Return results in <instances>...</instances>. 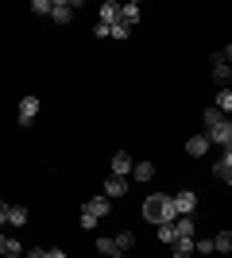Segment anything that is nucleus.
<instances>
[{"label":"nucleus","mask_w":232,"mask_h":258,"mask_svg":"<svg viewBox=\"0 0 232 258\" xmlns=\"http://www.w3.org/2000/svg\"><path fill=\"white\" fill-rule=\"evenodd\" d=\"M112 243H116V247H120V250H124V254H128V250H132V247H135V235H132V231H120V235L112 239Z\"/></svg>","instance_id":"obj_22"},{"label":"nucleus","mask_w":232,"mask_h":258,"mask_svg":"<svg viewBox=\"0 0 232 258\" xmlns=\"http://www.w3.org/2000/svg\"><path fill=\"white\" fill-rule=\"evenodd\" d=\"M116 16H120V4H116V0H105V4H101V20L97 23H116Z\"/></svg>","instance_id":"obj_13"},{"label":"nucleus","mask_w":232,"mask_h":258,"mask_svg":"<svg viewBox=\"0 0 232 258\" xmlns=\"http://www.w3.org/2000/svg\"><path fill=\"white\" fill-rule=\"evenodd\" d=\"M23 258H47V250H43V247H35V250H23Z\"/></svg>","instance_id":"obj_27"},{"label":"nucleus","mask_w":232,"mask_h":258,"mask_svg":"<svg viewBox=\"0 0 232 258\" xmlns=\"http://www.w3.org/2000/svg\"><path fill=\"white\" fill-rule=\"evenodd\" d=\"M170 205H174V216H194V208H198V197H194V189H182V193L170 197Z\"/></svg>","instance_id":"obj_3"},{"label":"nucleus","mask_w":232,"mask_h":258,"mask_svg":"<svg viewBox=\"0 0 232 258\" xmlns=\"http://www.w3.org/2000/svg\"><path fill=\"white\" fill-rule=\"evenodd\" d=\"M81 212L93 216V220H105V216L112 212V201H109V197H89L85 205H81Z\"/></svg>","instance_id":"obj_5"},{"label":"nucleus","mask_w":232,"mask_h":258,"mask_svg":"<svg viewBox=\"0 0 232 258\" xmlns=\"http://www.w3.org/2000/svg\"><path fill=\"white\" fill-rule=\"evenodd\" d=\"M0 224H8V201H0Z\"/></svg>","instance_id":"obj_29"},{"label":"nucleus","mask_w":232,"mask_h":258,"mask_svg":"<svg viewBox=\"0 0 232 258\" xmlns=\"http://www.w3.org/2000/svg\"><path fill=\"white\" fill-rule=\"evenodd\" d=\"M120 20L128 23V27L140 23V4H135V0H132V4H120Z\"/></svg>","instance_id":"obj_15"},{"label":"nucleus","mask_w":232,"mask_h":258,"mask_svg":"<svg viewBox=\"0 0 232 258\" xmlns=\"http://www.w3.org/2000/svg\"><path fill=\"white\" fill-rule=\"evenodd\" d=\"M0 254H4V258H20V254H23V243H20V239H4Z\"/></svg>","instance_id":"obj_21"},{"label":"nucleus","mask_w":232,"mask_h":258,"mask_svg":"<svg viewBox=\"0 0 232 258\" xmlns=\"http://www.w3.org/2000/svg\"><path fill=\"white\" fill-rule=\"evenodd\" d=\"M213 177H217V181H224V185L232 181V151H221V158L213 162Z\"/></svg>","instance_id":"obj_7"},{"label":"nucleus","mask_w":232,"mask_h":258,"mask_svg":"<svg viewBox=\"0 0 232 258\" xmlns=\"http://www.w3.org/2000/svg\"><path fill=\"white\" fill-rule=\"evenodd\" d=\"M97 254H105V258H128L120 247H116V243H112V239H105V235L97 239Z\"/></svg>","instance_id":"obj_12"},{"label":"nucleus","mask_w":232,"mask_h":258,"mask_svg":"<svg viewBox=\"0 0 232 258\" xmlns=\"http://www.w3.org/2000/svg\"><path fill=\"white\" fill-rule=\"evenodd\" d=\"M159 243H174V227L170 224H159Z\"/></svg>","instance_id":"obj_24"},{"label":"nucleus","mask_w":232,"mask_h":258,"mask_svg":"<svg viewBox=\"0 0 232 258\" xmlns=\"http://www.w3.org/2000/svg\"><path fill=\"white\" fill-rule=\"evenodd\" d=\"M213 81H217L221 89H228V81H232V70H228V62H224L221 50L213 54Z\"/></svg>","instance_id":"obj_6"},{"label":"nucleus","mask_w":232,"mask_h":258,"mask_svg":"<svg viewBox=\"0 0 232 258\" xmlns=\"http://www.w3.org/2000/svg\"><path fill=\"white\" fill-rule=\"evenodd\" d=\"M144 220H151L155 227L170 224V220H174V205H170V197H166V193H151L144 201Z\"/></svg>","instance_id":"obj_1"},{"label":"nucleus","mask_w":232,"mask_h":258,"mask_svg":"<svg viewBox=\"0 0 232 258\" xmlns=\"http://www.w3.org/2000/svg\"><path fill=\"white\" fill-rule=\"evenodd\" d=\"M51 4H55V0H35L31 12H39V16H51Z\"/></svg>","instance_id":"obj_25"},{"label":"nucleus","mask_w":232,"mask_h":258,"mask_svg":"<svg viewBox=\"0 0 232 258\" xmlns=\"http://www.w3.org/2000/svg\"><path fill=\"white\" fill-rule=\"evenodd\" d=\"M213 250H217V254H228V250H232V231H228V227H224V231H217V239H213Z\"/></svg>","instance_id":"obj_14"},{"label":"nucleus","mask_w":232,"mask_h":258,"mask_svg":"<svg viewBox=\"0 0 232 258\" xmlns=\"http://www.w3.org/2000/svg\"><path fill=\"white\" fill-rule=\"evenodd\" d=\"M35 116H39V97H23L20 100V112H16V123H20V127H31Z\"/></svg>","instance_id":"obj_4"},{"label":"nucleus","mask_w":232,"mask_h":258,"mask_svg":"<svg viewBox=\"0 0 232 258\" xmlns=\"http://www.w3.org/2000/svg\"><path fill=\"white\" fill-rule=\"evenodd\" d=\"M221 119H224V116L217 112V108H205V116H201V123H205V131H209L213 123H221Z\"/></svg>","instance_id":"obj_23"},{"label":"nucleus","mask_w":232,"mask_h":258,"mask_svg":"<svg viewBox=\"0 0 232 258\" xmlns=\"http://www.w3.org/2000/svg\"><path fill=\"white\" fill-rule=\"evenodd\" d=\"M194 250H198V254H213V239H198Z\"/></svg>","instance_id":"obj_26"},{"label":"nucleus","mask_w":232,"mask_h":258,"mask_svg":"<svg viewBox=\"0 0 232 258\" xmlns=\"http://www.w3.org/2000/svg\"><path fill=\"white\" fill-rule=\"evenodd\" d=\"M132 177H135V181H151V177H155V166H151V162H135V166H132Z\"/></svg>","instance_id":"obj_18"},{"label":"nucleus","mask_w":232,"mask_h":258,"mask_svg":"<svg viewBox=\"0 0 232 258\" xmlns=\"http://www.w3.org/2000/svg\"><path fill=\"white\" fill-rule=\"evenodd\" d=\"M128 189H132V185H128V177H116V173H109V177H105V197H128Z\"/></svg>","instance_id":"obj_9"},{"label":"nucleus","mask_w":232,"mask_h":258,"mask_svg":"<svg viewBox=\"0 0 232 258\" xmlns=\"http://www.w3.org/2000/svg\"><path fill=\"white\" fill-rule=\"evenodd\" d=\"M27 216H31V212H27V208H23V205H8V224L23 227V224H27Z\"/></svg>","instance_id":"obj_17"},{"label":"nucleus","mask_w":232,"mask_h":258,"mask_svg":"<svg viewBox=\"0 0 232 258\" xmlns=\"http://www.w3.org/2000/svg\"><path fill=\"white\" fill-rule=\"evenodd\" d=\"M170 250H174V258H190V254H194V239H174Z\"/></svg>","instance_id":"obj_19"},{"label":"nucleus","mask_w":232,"mask_h":258,"mask_svg":"<svg viewBox=\"0 0 232 258\" xmlns=\"http://www.w3.org/2000/svg\"><path fill=\"white\" fill-rule=\"evenodd\" d=\"M128 35H132V27L116 16V23H109V39H128Z\"/></svg>","instance_id":"obj_20"},{"label":"nucleus","mask_w":232,"mask_h":258,"mask_svg":"<svg viewBox=\"0 0 232 258\" xmlns=\"http://www.w3.org/2000/svg\"><path fill=\"white\" fill-rule=\"evenodd\" d=\"M74 12H77V0H74V4L55 0V4H51V20H55V23H70V20H74Z\"/></svg>","instance_id":"obj_10"},{"label":"nucleus","mask_w":232,"mask_h":258,"mask_svg":"<svg viewBox=\"0 0 232 258\" xmlns=\"http://www.w3.org/2000/svg\"><path fill=\"white\" fill-rule=\"evenodd\" d=\"M4 239H8V235H0V247H4Z\"/></svg>","instance_id":"obj_30"},{"label":"nucleus","mask_w":232,"mask_h":258,"mask_svg":"<svg viewBox=\"0 0 232 258\" xmlns=\"http://www.w3.org/2000/svg\"><path fill=\"white\" fill-rule=\"evenodd\" d=\"M132 166H135L132 154H128V151H116V154H112V166H109V170L116 173V177H132Z\"/></svg>","instance_id":"obj_8"},{"label":"nucleus","mask_w":232,"mask_h":258,"mask_svg":"<svg viewBox=\"0 0 232 258\" xmlns=\"http://www.w3.org/2000/svg\"><path fill=\"white\" fill-rule=\"evenodd\" d=\"M205 139H209V147L217 143L221 151H232V123H228V116H224L221 123H213V127L205 131Z\"/></svg>","instance_id":"obj_2"},{"label":"nucleus","mask_w":232,"mask_h":258,"mask_svg":"<svg viewBox=\"0 0 232 258\" xmlns=\"http://www.w3.org/2000/svg\"><path fill=\"white\" fill-rule=\"evenodd\" d=\"M205 151H209V139H205V135H190L186 139V154L190 158H201Z\"/></svg>","instance_id":"obj_11"},{"label":"nucleus","mask_w":232,"mask_h":258,"mask_svg":"<svg viewBox=\"0 0 232 258\" xmlns=\"http://www.w3.org/2000/svg\"><path fill=\"white\" fill-rule=\"evenodd\" d=\"M47 258H66V250H62V247H51V250H47Z\"/></svg>","instance_id":"obj_28"},{"label":"nucleus","mask_w":232,"mask_h":258,"mask_svg":"<svg viewBox=\"0 0 232 258\" xmlns=\"http://www.w3.org/2000/svg\"><path fill=\"white\" fill-rule=\"evenodd\" d=\"M213 108H217L221 116H228V112H232V93H228V89H217V100H213Z\"/></svg>","instance_id":"obj_16"}]
</instances>
